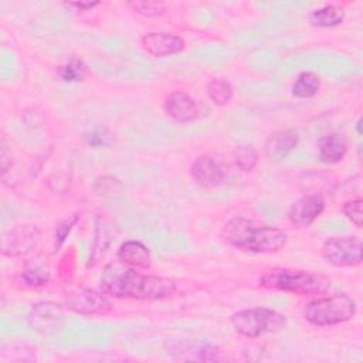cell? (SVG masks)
Returning a JSON list of instances; mask_svg holds the SVG:
<instances>
[{
    "mask_svg": "<svg viewBox=\"0 0 363 363\" xmlns=\"http://www.w3.org/2000/svg\"><path fill=\"white\" fill-rule=\"evenodd\" d=\"M299 133L295 129H279L271 133L265 142V155L272 160H281L298 146Z\"/></svg>",
    "mask_w": 363,
    "mask_h": 363,
    "instance_id": "5bb4252c",
    "label": "cell"
},
{
    "mask_svg": "<svg viewBox=\"0 0 363 363\" xmlns=\"http://www.w3.org/2000/svg\"><path fill=\"white\" fill-rule=\"evenodd\" d=\"M99 284L106 295L121 299L156 301L169 298L176 292V282L173 279L140 274L119 259L105 265Z\"/></svg>",
    "mask_w": 363,
    "mask_h": 363,
    "instance_id": "6da1fadb",
    "label": "cell"
},
{
    "mask_svg": "<svg viewBox=\"0 0 363 363\" xmlns=\"http://www.w3.org/2000/svg\"><path fill=\"white\" fill-rule=\"evenodd\" d=\"M234 94L233 85L223 78H213L207 84V95L216 105H225L231 101Z\"/></svg>",
    "mask_w": 363,
    "mask_h": 363,
    "instance_id": "44dd1931",
    "label": "cell"
},
{
    "mask_svg": "<svg viewBox=\"0 0 363 363\" xmlns=\"http://www.w3.org/2000/svg\"><path fill=\"white\" fill-rule=\"evenodd\" d=\"M86 74V67L81 60L72 58L57 68V75L64 82H78L82 81Z\"/></svg>",
    "mask_w": 363,
    "mask_h": 363,
    "instance_id": "603a6c76",
    "label": "cell"
},
{
    "mask_svg": "<svg viewBox=\"0 0 363 363\" xmlns=\"http://www.w3.org/2000/svg\"><path fill=\"white\" fill-rule=\"evenodd\" d=\"M322 257L333 267H354L362 262V240L354 235L330 237L322 244Z\"/></svg>",
    "mask_w": 363,
    "mask_h": 363,
    "instance_id": "8992f818",
    "label": "cell"
},
{
    "mask_svg": "<svg viewBox=\"0 0 363 363\" xmlns=\"http://www.w3.org/2000/svg\"><path fill=\"white\" fill-rule=\"evenodd\" d=\"M259 286L272 291L292 292L298 295H322L330 288V279L322 274L305 269L274 268L258 281Z\"/></svg>",
    "mask_w": 363,
    "mask_h": 363,
    "instance_id": "3957f363",
    "label": "cell"
},
{
    "mask_svg": "<svg viewBox=\"0 0 363 363\" xmlns=\"http://www.w3.org/2000/svg\"><path fill=\"white\" fill-rule=\"evenodd\" d=\"M235 164L242 172H252L258 163V153L252 145H238L233 150Z\"/></svg>",
    "mask_w": 363,
    "mask_h": 363,
    "instance_id": "7402d4cb",
    "label": "cell"
},
{
    "mask_svg": "<svg viewBox=\"0 0 363 363\" xmlns=\"http://www.w3.org/2000/svg\"><path fill=\"white\" fill-rule=\"evenodd\" d=\"M230 322L237 333L255 339L281 330L285 326V316L275 309L259 306L234 312Z\"/></svg>",
    "mask_w": 363,
    "mask_h": 363,
    "instance_id": "5b68a950",
    "label": "cell"
},
{
    "mask_svg": "<svg viewBox=\"0 0 363 363\" xmlns=\"http://www.w3.org/2000/svg\"><path fill=\"white\" fill-rule=\"evenodd\" d=\"M84 139H85L86 145L92 146V147L109 146L111 142H112L109 130L106 128H101V126L84 133Z\"/></svg>",
    "mask_w": 363,
    "mask_h": 363,
    "instance_id": "484cf974",
    "label": "cell"
},
{
    "mask_svg": "<svg viewBox=\"0 0 363 363\" xmlns=\"http://www.w3.org/2000/svg\"><path fill=\"white\" fill-rule=\"evenodd\" d=\"M223 238L238 250L265 254L277 252L288 241L286 233L269 225H258L244 217H234L223 227Z\"/></svg>",
    "mask_w": 363,
    "mask_h": 363,
    "instance_id": "7a4b0ae2",
    "label": "cell"
},
{
    "mask_svg": "<svg viewBox=\"0 0 363 363\" xmlns=\"http://www.w3.org/2000/svg\"><path fill=\"white\" fill-rule=\"evenodd\" d=\"M78 221V214H72V216H68L67 218L61 220L57 225H55V248H60L65 238L68 237L71 228L75 225V223Z\"/></svg>",
    "mask_w": 363,
    "mask_h": 363,
    "instance_id": "4316f807",
    "label": "cell"
},
{
    "mask_svg": "<svg viewBox=\"0 0 363 363\" xmlns=\"http://www.w3.org/2000/svg\"><path fill=\"white\" fill-rule=\"evenodd\" d=\"M318 150L320 162L326 164H336L342 162L347 153V140L343 135L332 132L320 138Z\"/></svg>",
    "mask_w": 363,
    "mask_h": 363,
    "instance_id": "2e32d148",
    "label": "cell"
},
{
    "mask_svg": "<svg viewBox=\"0 0 363 363\" xmlns=\"http://www.w3.org/2000/svg\"><path fill=\"white\" fill-rule=\"evenodd\" d=\"M325 200L319 194H305L295 200L288 210V220L298 228L309 227L325 210Z\"/></svg>",
    "mask_w": 363,
    "mask_h": 363,
    "instance_id": "30bf717a",
    "label": "cell"
},
{
    "mask_svg": "<svg viewBox=\"0 0 363 363\" xmlns=\"http://www.w3.org/2000/svg\"><path fill=\"white\" fill-rule=\"evenodd\" d=\"M51 278V269L47 262V259L35 258L26 264V267L21 271V279L28 286H43L45 285Z\"/></svg>",
    "mask_w": 363,
    "mask_h": 363,
    "instance_id": "d6986e66",
    "label": "cell"
},
{
    "mask_svg": "<svg viewBox=\"0 0 363 363\" xmlns=\"http://www.w3.org/2000/svg\"><path fill=\"white\" fill-rule=\"evenodd\" d=\"M356 315V302L346 294L313 299L305 305L303 318L313 326H332L350 320Z\"/></svg>",
    "mask_w": 363,
    "mask_h": 363,
    "instance_id": "277c9868",
    "label": "cell"
},
{
    "mask_svg": "<svg viewBox=\"0 0 363 363\" xmlns=\"http://www.w3.org/2000/svg\"><path fill=\"white\" fill-rule=\"evenodd\" d=\"M362 199H352V200H347L345 204H343V214L346 216V218L354 224V227L357 228H362L363 225V213H362Z\"/></svg>",
    "mask_w": 363,
    "mask_h": 363,
    "instance_id": "d4e9b609",
    "label": "cell"
},
{
    "mask_svg": "<svg viewBox=\"0 0 363 363\" xmlns=\"http://www.w3.org/2000/svg\"><path fill=\"white\" fill-rule=\"evenodd\" d=\"M28 323L33 330L43 335L57 333L64 325V316L60 305L54 302H38L33 305L28 315Z\"/></svg>",
    "mask_w": 363,
    "mask_h": 363,
    "instance_id": "9c48e42d",
    "label": "cell"
},
{
    "mask_svg": "<svg viewBox=\"0 0 363 363\" xmlns=\"http://www.w3.org/2000/svg\"><path fill=\"white\" fill-rule=\"evenodd\" d=\"M191 177L204 187H214L224 182V170L210 156H199L190 167Z\"/></svg>",
    "mask_w": 363,
    "mask_h": 363,
    "instance_id": "9a60e30c",
    "label": "cell"
},
{
    "mask_svg": "<svg viewBox=\"0 0 363 363\" xmlns=\"http://www.w3.org/2000/svg\"><path fill=\"white\" fill-rule=\"evenodd\" d=\"M40 230L33 224H21L9 230L1 238V252L7 257H20L33 251L40 241Z\"/></svg>",
    "mask_w": 363,
    "mask_h": 363,
    "instance_id": "ba28073f",
    "label": "cell"
},
{
    "mask_svg": "<svg viewBox=\"0 0 363 363\" xmlns=\"http://www.w3.org/2000/svg\"><path fill=\"white\" fill-rule=\"evenodd\" d=\"M163 109L169 118L179 123L191 122L199 116V106L196 99L184 91H174L166 95Z\"/></svg>",
    "mask_w": 363,
    "mask_h": 363,
    "instance_id": "7c38bea8",
    "label": "cell"
},
{
    "mask_svg": "<svg viewBox=\"0 0 363 363\" xmlns=\"http://www.w3.org/2000/svg\"><path fill=\"white\" fill-rule=\"evenodd\" d=\"M356 129H357L359 133H362V119H359V122H357V125H356Z\"/></svg>",
    "mask_w": 363,
    "mask_h": 363,
    "instance_id": "f546056e",
    "label": "cell"
},
{
    "mask_svg": "<svg viewBox=\"0 0 363 363\" xmlns=\"http://www.w3.org/2000/svg\"><path fill=\"white\" fill-rule=\"evenodd\" d=\"M11 159V152H9L7 146H6V142L1 140V174H3V179H6V173L9 170V164H7V160Z\"/></svg>",
    "mask_w": 363,
    "mask_h": 363,
    "instance_id": "83f0119b",
    "label": "cell"
},
{
    "mask_svg": "<svg viewBox=\"0 0 363 363\" xmlns=\"http://www.w3.org/2000/svg\"><path fill=\"white\" fill-rule=\"evenodd\" d=\"M116 258L121 262L128 264L133 268L147 269L152 265L149 248L143 242L136 241V240H129V241H125L123 244H121V247L118 248V252H116Z\"/></svg>",
    "mask_w": 363,
    "mask_h": 363,
    "instance_id": "e0dca14e",
    "label": "cell"
},
{
    "mask_svg": "<svg viewBox=\"0 0 363 363\" xmlns=\"http://www.w3.org/2000/svg\"><path fill=\"white\" fill-rule=\"evenodd\" d=\"M99 3L98 1H72V3H68V6L71 7H75L81 11H88V10H92L94 7H96Z\"/></svg>",
    "mask_w": 363,
    "mask_h": 363,
    "instance_id": "f1b7e54d",
    "label": "cell"
},
{
    "mask_svg": "<svg viewBox=\"0 0 363 363\" xmlns=\"http://www.w3.org/2000/svg\"><path fill=\"white\" fill-rule=\"evenodd\" d=\"M343 20H345V10L343 7L336 4H326L323 7L313 10L309 14V23L313 27L330 28V27L340 26Z\"/></svg>",
    "mask_w": 363,
    "mask_h": 363,
    "instance_id": "ac0fdd59",
    "label": "cell"
},
{
    "mask_svg": "<svg viewBox=\"0 0 363 363\" xmlns=\"http://www.w3.org/2000/svg\"><path fill=\"white\" fill-rule=\"evenodd\" d=\"M143 50L153 57H167L184 50V40L172 33H147L140 38Z\"/></svg>",
    "mask_w": 363,
    "mask_h": 363,
    "instance_id": "4fadbf2b",
    "label": "cell"
},
{
    "mask_svg": "<svg viewBox=\"0 0 363 363\" xmlns=\"http://www.w3.org/2000/svg\"><path fill=\"white\" fill-rule=\"evenodd\" d=\"M129 7L143 17H159L166 13V6L162 1H130Z\"/></svg>",
    "mask_w": 363,
    "mask_h": 363,
    "instance_id": "cb8c5ba5",
    "label": "cell"
},
{
    "mask_svg": "<svg viewBox=\"0 0 363 363\" xmlns=\"http://www.w3.org/2000/svg\"><path fill=\"white\" fill-rule=\"evenodd\" d=\"M320 88V78L312 71H302L292 84V95L296 98H313Z\"/></svg>",
    "mask_w": 363,
    "mask_h": 363,
    "instance_id": "ffe728a7",
    "label": "cell"
},
{
    "mask_svg": "<svg viewBox=\"0 0 363 363\" xmlns=\"http://www.w3.org/2000/svg\"><path fill=\"white\" fill-rule=\"evenodd\" d=\"M166 353L177 360H197L214 362L220 360V350L217 346L197 339H172L164 345Z\"/></svg>",
    "mask_w": 363,
    "mask_h": 363,
    "instance_id": "52a82bcc",
    "label": "cell"
},
{
    "mask_svg": "<svg viewBox=\"0 0 363 363\" xmlns=\"http://www.w3.org/2000/svg\"><path fill=\"white\" fill-rule=\"evenodd\" d=\"M65 305L71 312L79 313V315L105 313L111 308L106 294L104 291L98 292L91 288H84L71 294L67 298Z\"/></svg>",
    "mask_w": 363,
    "mask_h": 363,
    "instance_id": "8fae6325",
    "label": "cell"
}]
</instances>
